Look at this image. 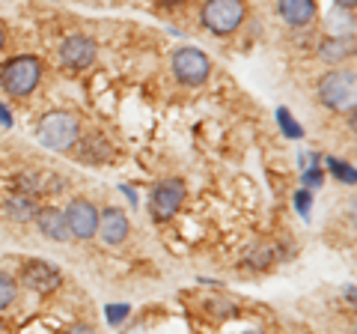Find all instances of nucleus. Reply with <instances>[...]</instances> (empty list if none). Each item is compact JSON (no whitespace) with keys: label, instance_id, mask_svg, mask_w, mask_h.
<instances>
[{"label":"nucleus","instance_id":"nucleus-6","mask_svg":"<svg viewBox=\"0 0 357 334\" xmlns=\"http://www.w3.org/2000/svg\"><path fill=\"white\" fill-rule=\"evenodd\" d=\"M185 203V182L182 180H164L152 191V218L155 221H170L178 206Z\"/></svg>","mask_w":357,"mask_h":334},{"label":"nucleus","instance_id":"nucleus-27","mask_svg":"<svg viewBox=\"0 0 357 334\" xmlns=\"http://www.w3.org/2000/svg\"><path fill=\"white\" fill-rule=\"evenodd\" d=\"M164 3H170V6H173V3H182V0H164Z\"/></svg>","mask_w":357,"mask_h":334},{"label":"nucleus","instance_id":"nucleus-16","mask_svg":"<svg viewBox=\"0 0 357 334\" xmlns=\"http://www.w3.org/2000/svg\"><path fill=\"white\" fill-rule=\"evenodd\" d=\"M301 180H304V188H319L321 182H325V170H321V155H310V167H304Z\"/></svg>","mask_w":357,"mask_h":334},{"label":"nucleus","instance_id":"nucleus-9","mask_svg":"<svg viewBox=\"0 0 357 334\" xmlns=\"http://www.w3.org/2000/svg\"><path fill=\"white\" fill-rule=\"evenodd\" d=\"M21 281H24L30 289H36V293H51V289H57L60 286V272L54 269L51 263H45V260H30L24 266V272H21Z\"/></svg>","mask_w":357,"mask_h":334},{"label":"nucleus","instance_id":"nucleus-20","mask_svg":"<svg viewBox=\"0 0 357 334\" xmlns=\"http://www.w3.org/2000/svg\"><path fill=\"white\" fill-rule=\"evenodd\" d=\"M105 314H107V322H110V326H119V322L131 314V307H128V305H107V307H105Z\"/></svg>","mask_w":357,"mask_h":334},{"label":"nucleus","instance_id":"nucleus-2","mask_svg":"<svg viewBox=\"0 0 357 334\" xmlns=\"http://www.w3.org/2000/svg\"><path fill=\"white\" fill-rule=\"evenodd\" d=\"M354 93H357V78L351 69H333L331 75L321 78L319 84V99L321 105H328L333 110H345L354 105Z\"/></svg>","mask_w":357,"mask_h":334},{"label":"nucleus","instance_id":"nucleus-15","mask_svg":"<svg viewBox=\"0 0 357 334\" xmlns=\"http://www.w3.org/2000/svg\"><path fill=\"white\" fill-rule=\"evenodd\" d=\"M3 212L9 218H15V221H30V218H36L39 206H36V200H33L30 194H13L3 203Z\"/></svg>","mask_w":357,"mask_h":334},{"label":"nucleus","instance_id":"nucleus-28","mask_svg":"<svg viewBox=\"0 0 357 334\" xmlns=\"http://www.w3.org/2000/svg\"><path fill=\"white\" fill-rule=\"evenodd\" d=\"M0 334H3V322H0Z\"/></svg>","mask_w":357,"mask_h":334},{"label":"nucleus","instance_id":"nucleus-7","mask_svg":"<svg viewBox=\"0 0 357 334\" xmlns=\"http://www.w3.org/2000/svg\"><path fill=\"white\" fill-rule=\"evenodd\" d=\"M66 224H69V236L75 239H93L98 230V209L89 203V200H72L69 209H66Z\"/></svg>","mask_w":357,"mask_h":334},{"label":"nucleus","instance_id":"nucleus-29","mask_svg":"<svg viewBox=\"0 0 357 334\" xmlns=\"http://www.w3.org/2000/svg\"><path fill=\"white\" fill-rule=\"evenodd\" d=\"M248 334H262V331H248Z\"/></svg>","mask_w":357,"mask_h":334},{"label":"nucleus","instance_id":"nucleus-25","mask_svg":"<svg viewBox=\"0 0 357 334\" xmlns=\"http://www.w3.org/2000/svg\"><path fill=\"white\" fill-rule=\"evenodd\" d=\"M354 3H357V0H337L340 9H354Z\"/></svg>","mask_w":357,"mask_h":334},{"label":"nucleus","instance_id":"nucleus-3","mask_svg":"<svg viewBox=\"0 0 357 334\" xmlns=\"http://www.w3.org/2000/svg\"><path fill=\"white\" fill-rule=\"evenodd\" d=\"M77 135H81V129H77V119L69 117V114H48L42 122H39V143L48 150H69L75 147Z\"/></svg>","mask_w":357,"mask_h":334},{"label":"nucleus","instance_id":"nucleus-26","mask_svg":"<svg viewBox=\"0 0 357 334\" xmlns=\"http://www.w3.org/2000/svg\"><path fill=\"white\" fill-rule=\"evenodd\" d=\"M3 42H6V36H3V27H0V51H3Z\"/></svg>","mask_w":357,"mask_h":334},{"label":"nucleus","instance_id":"nucleus-17","mask_svg":"<svg viewBox=\"0 0 357 334\" xmlns=\"http://www.w3.org/2000/svg\"><path fill=\"white\" fill-rule=\"evenodd\" d=\"M277 122H280L283 135H286L289 140H301V138H304V129H301L298 122L292 119V114H289L286 108H277Z\"/></svg>","mask_w":357,"mask_h":334},{"label":"nucleus","instance_id":"nucleus-14","mask_svg":"<svg viewBox=\"0 0 357 334\" xmlns=\"http://www.w3.org/2000/svg\"><path fill=\"white\" fill-rule=\"evenodd\" d=\"M351 54H354L351 36L349 39H345V36H333V39H325L319 45V57L325 63H342L345 57H351Z\"/></svg>","mask_w":357,"mask_h":334},{"label":"nucleus","instance_id":"nucleus-19","mask_svg":"<svg viewBox=\"0 0 357 334\" xmlns=\"http://www.w3.org/2000/svg\"><path fill=\"white\" fill-rule=\"evenodd\" d=\"M325 164L333 170V176H337V180L349 182V185H354V182H357V173H354V167H351V164H345V161H340V159H328Z\"/></svg>","mask_w":357,"mask_h":334},{"label":"nucleus","instance_id":"nucleus-11","mask_svg":"<svg viewBox=\"0 0 357 334\" xmlns=\"http://www.w3.org/2000/svg\"><path fill=\"white\" fill-rule=\"evenodd\" d=\"M277 9H280L286 24L304 27L316 15V0H277Z\"/></svg>","mask_w":357,"mask_h":334},{"label":"nucleus","instance_id":"nucleus-5","mask_svg":"<svg viewBox=\"0 0 357 334\" xmlns=\"http://www.w3.org/2000/svg\"><path fill=\"white\" fill-rule=\"evenodd\" d=\"M244 18V3L241 0H208L203 6V24L223 36V33H232Z\"/></svg>","mask_w":357,"mask_h":334},{"label":"nucleus","instance_id":"nucleus-23","mask_svg":"<svg viewBox=\"0 0 357 334\" xmlns=\"http://www.w3.org/2000/svg\"><path fill=\"white\" fill-rule=\"evenodd\" d=\"M122 194H126V197L131 200V206H137V194H134V191H131V188H128V185H122Z\"/></svg>","mask_w":357,"mask_h":334},{"label":"nucleus","instance_id":"nucleus-12","mask_svg":"<svg viewBox=\"0 0 357 334\" xmlns=\"http://www.w3.org/2000/svg\"><path fill=\"white\" fill-rule=\"evenodd\" d=\"M36 221H39V230L48 239H54V242L69 239V224H66V215L60 212V209H39Z\"/></svg>","mask_w":357,"mask_h":334},{"label":"nucleus","instance_id":"nucleus-21","mask_svg":"<svg viewBox=\"0 0 357 334\" xmlns=\"http://www.w3.org/2000/svg\"><path fill=\"white\" fill-rule=\"evenodd\" d=\"M295 206H298L301 218H310V206H312V194H310V188H301V191L295 194Z\"/></svg>","mask_w":357,"mask_h":334},{"label":"nucleus","instance_id":"nucleus-8","mask_svg":"<svg viewBox=\"0 0 357 334\" xmlns=\"http://www.w3.org/2000/svg\"><path fill=\"white\" fill-rule=\"evenodd\" d=\"M96 60V42L89 36H69L60 45V63L66 69H86Z\"/></svg>","mask_w":357,"mask_h":334},{"label":"nucleus","instance_id":"nucleus-22","mask_svg":"<svg viewBox=\"0 0 357 334\" xmlns=\"http://www.w3.org/2000/svg\"><path fill=\"white\" fill-rule=\"evenodd\" d=\"M0 126H13V114L3 105H0Z\"/></svg>","mask_w":357,"mask_h":334},{"label":"nucleus","instance_id":"nucleus-4","mask_svg":"<svg viewBox=\"0 0 357 334\" xmlns=\"http://www.w3.org/2000/svg\"><path fill=\"white\" fill-rule=\"evenodd\" d=\"M173 75L178 84L185 87H199L206 84V78L211 75V63L203 51L197 48H178L173 54Z\"/></svg>","mask_w":357,"mask_h":334},{"label":"nucleus","instance_id":"nucleus-13","mask_svg":"<svg viewBox=\"0 0 357 334\" xmlns=\"http://www.w3.org/2000/svg\"><path fill=\"white\" fill-rule=\"evenodd\" d=\"M77 159L81 161H107V159H114V147H110V140L102 135H86L81 140V150H77Z\"/></svg>","mask_w":357,"mask_h":334},{"label":"nucleus","instance_id":"nucleus-1","mask_svg":"<svg viewBox=\"0 0 357 334\" xmlns=\"http://www.w3.org/2000/svg\"><path fill=\"white\" fill-rule=\"evenodd\" d=\"M42 81V63L30 54H21V57H13L3 69H0V84L9 96H30L36 90V84Z\"/></svg>","mask_w":357,"mask_h":334},{"label":"nucleus","instance_id":"nucleus-18","mask_svg":"<svg viewBox=\"0 0 357 334\" xmlns=\"http://www.w3.org/2000/svg\"><path fill=\"white\" fill-rule=\"evenodd\" d=\"M15 293H18L15 281H13V277H9L6 272H0V310L15 302Z\"/></svg>","mask_w":357,"mask_h":334},{"label":"nucleus","instance_id":"nucleus-24","mask_svg":"<svg viewBox=\"0 0 357 334\" xmlns=\"http://www.w3.org/2000/svg\"><path fill=\"white\" fill-rule=\"evenodd\" d=\"M69 334H96V331L89 328V326H75V328H72Z\"/></svg>","mask_w":357,"mask_h":334},{"label":"nucleus","instance_id":"nucleus-10","mask_svg":"<svg viewBox=\"0 0 357 334\" xmlns=\"http://www.w3.org/2000/svg\"><path fill=\"white\" fill-rule=\"evenodd\" d=\"M98 236H102L107 245H119V242H126V236H128V218H126V212L122 209H116V206H110V209H105L102 215H98Z\"/></svg>","mask_w":357,"mask_h":334}]
</instances>
